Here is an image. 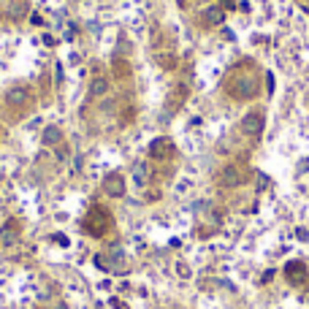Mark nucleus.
<instances>
[{
  "label": "nucleus",
  "mask_w": 309,
  "mask_h": 309,
  "mask_svg": "<svg viewBox=\"0 0 309 309\" xmlns=\"http://www.w3.org/2000/svg\"><path fill=\"white\" fill-rule=\"evenodd\" d=\"M6 103H9L11 109H25L33 103V90H30L27 84H14L9 92H6Z\"/></svg>",
  "instance_id": "obj_2"
},
{
  "label": "nucleus",
  "mask_w": 309,
  "mask_h": 309,
  "mask_svg": "<svg viewBox=\"0 0 309 309\" xmlns=\"http://www.w3.org/2000/svg\"><path fill=\"white\" fill-rule=\"evenodd\" d=\"M242 125H244V130H250V133H260V128H263V117L260 114H247Z\"/></svg>",
  "instance_id": "obj_10"
},
{
  "label": "nucleus",
  "mask_w": 309,
  "mask_h": 309,
  "mask_svg": "<svg viewBox=\"0 0 309 309\" xmlns=\"http://www.w3.org/2000/svg\"><path fill=\"white\" fill-rule=\"evenodd\" d=\"M109 92V82L103 76H95L90 82V98H100V95Z\"/></svg>",
  "instance_id": "obj_9"
},
{
  "label": "nucleus",
  "mask_w": 309,
  "mask_h": 309,
  "mask_svg": "<svg viewBox=\"0 0 309 309\" xmlns=\"http://www.w3.org/2000/svg\"><path fill=\"white\" fill-rule=\"evenodd\" d=\"M206 17H209V22H220V19H223V11H220V9H209V11H206Z\"/></svg>",
  "instance_id": "obj_12"
},
{
  "label": "nucleus",
  "mask_w": 309,
  "mask_h": 309,
  "mask_svg": "<svg viewBox=\"0 0 309 309\" xmlns=\"http://www.w3.org/2000/svg\"><path fill=\"white\" fill-rule=\"evenodd\" d=\"M103 193L112 195V198L125 195V179H122V174H109V177L103 179Z\"/></svg>",
  "instance_id": "obj_3"
},
{
  "label": "nucleus",
  "mask_w": 309,
  "mask_h": 309,
  "mask_svg": "<svg viewBox=\"0 0 309 309\" xmlns=\"http://www.w3.org/2000/svg\"><path fill=\"white\" fill-rule=\"evenodd\" d=\"M57 309H65V306H57Z\"/></svg>",
  "instance_id": "obj_14"
},
{
  "label": "nucleus",
  "mask_w": 309,
  "mask_h": 309,
  "mask_svg": "<svg viewBox=\"0 0 309 309\" xmlns=\"http://www.w3.org/2000/svg\"><path fill=\"white\" fill-rule=\"evenodd\" d=\"M171 149H174V144L168 139H155L152 144H149V157H168Z\"/></svg>",
  "instance_id": "obj_6"
},
{
  "label": "nucleus",
  "mask_w": 309,
  "mask_h": 309,
  "mask_svg": "<svg viewBox=\"0 0 309 309\" xmlns=\"http://www.w3.org/2000/svg\"><path fill=\"white\" fill-rule=\"evenodd\" d=\"M19 233H22V228L17 220H9L3 228H0V244L3 247H11V244H17L19 242Z\"/></svg>",
  "instance_id": "obj_4"
},
{
  "label": "nucleus",
  "mask_w": 309,
  "mask_h": 309,
  "mask_svg": "<svg viewBox=\"0 0 309 309\" xmlns=\"http://www.w3.org/2000/svg\"><path fill=\"white\" fill-rule=\"evenodd\" d=\"M41 144L44 147H57V144H62V128H57V125H49V128L41 133Z\"/></svg>",
  "instance_id": "obj_5"
},
{
  "label": "nucleus",
  "mask_w": 309,
  "mask_h": 309,
  "mask_svg": "<svg viewBox=\"0 0 309 309\" xmlns=\"http://www.w3.org/2000/svg\"><path fill=\"white\" fill-rule=\"evenodd\" d=\"M112 68H114V79H125V76L130 74V65H128V62H125L122 57H117Z\"/></svg>",
  "instance_id": "obj_11"
},
{
  "label": "nucleus",
  "mask_w": 309,
  "mask_h": 309,
  "mask_svg": "<svg viewBox=\"0 0 309 309\" xmlns=\"http://www.w3.org/2000/svg\"><path fill=\"white\" fill-rule=\"evenodd\" d=\"M285 274H288V280H290L293 285H301V282L306 280V271H304V266H301V263H288Z\"/></svg>",
  "instance_id": "obj_7"
},
{
  "label": "nucleus",
  "mask_w": 309,
  "mask_h": 309,
  "mask_svg": "<svg viewBox=\"0 0 309 309\" xmlns=\"http://www.w3.org/2000/svg\"><path fill=\"white\" fill-rule=\"evenodd\" d=\"M0 139H3V125H0Z\"/></svg>",
  "instance_id": "obj_13"
},
{
  "label": "nucleus",
  "mask_w": 309,
  "mask_h": 309,
  "mask_svg": "<svg viewBox=\"0 0 309 309\" xmlns=\"http://www.w3.org/2000/svg\"><path fill=\"white\" fill-rule=\"evenodd\" d=\"M220 182H223L225 187L242 185V182H244V171H239V168H225V174L220 177Z\"/></svg>",
  "instance_id": "obj_8"
},
{
  "label": "nucleus",
  "mask_w": 309,
  "mask_h": 309,
  "mask_svg": "<svg viewBox=\"0 0 309 309\" xmlns=\"http://www.w3.org/2000/svg\"><path fill=\"white\" fill-rule=\"evenodd\" d=\"M112 212L109 209H103V206H92L90 212H87V217H84V233H90L92 239H103L109 231H112Z\"/></svg>",
  "instance_id": "obj_1"
}]
</instances>
